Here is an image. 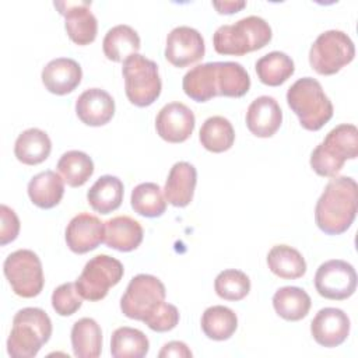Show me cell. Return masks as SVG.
I'll use <instances>...</instances> for the list:
<instances>
[{
    "mask_svg": "<svg viewBox=\"0 0 358 358\" xmlns=\"http://www.w3.org/2000/svg\"><path fill=\"white\" fill-rule=\"evenodd\" d=\"M358 211V186L350 176H333L316 201L315 221L327 235L345 232Z\"/></svg>",
    "mask_w": 358,
    "mask_h": 358,
    "instance_id": "obj_1",
    "label": "cell"
},
{
    "mask_svg": "<svg viewBox=\"0 0 358 358\" xmlns=\"http://www.w3.org/2000/svg\"><path fill=\"white\" fill-rule=\"evenodd\" d=\"M63 180L71 187L83 186L94 173V162L91 157L78 150L64 152L56 165Z\"/></svg>",
    "mask_w": 358,
    "mask_h": 358,
    "instance_id": "obj_34",
    "label": "cell"
},
{
    "mask_svg": "<svg viewBox=\"0 0 358 358\" xmlns=\"http://www.w3.org/2000/svg\"><path fill=\"white\" fill-rule=\"evenodd\" d=\"M194 126V113L182 102L166 103L159 109L155 117L157 133L168 143L186 141L192 136Z\"/></svg>",
    "mask_w": 358,
    "mask_h": 358,
    "instance_id": "obj_14",
    "label": "cell"
},
{
    "mask_svg": "<svg viewBox=\"0 0 358 358\" xmlns=\"http://www.w3.org/2000/svg\"><path fill=\"white\" fill-rule=\"evenodd\" d=\"M55 7L64 17V28L69 38L80 46L95 41L98 22L91 11V1H55Z\"/></svg>",
    "mask_w": 358,
    "mask_h": 358,
    "instance_id": "obj_13",
    "label": "cell"
},
{
    "mask_svg": "<svg viewBox=\"0 0 358 358\" xmlns=\"http://www.w3.org/2000/svg\"><path fill=\"white\" fill-rule=\"evenodd\" d=\"M200 323L203 333L208 338L224 341L235 333L238 327V317L232 309L224 305H214L204 310Z\"/></svg>",
    "mask_w": 358,
    "mask_h": 358,
    "instance_id": "obj_32",
    "label": "cell"
},
{
    "mask_svg": "<svg viewBox=\"0 0 358 358\" xmlns=\"http://www.w3.org/2000/svg\"><path fill=\"white\" fill-rule=\"evenodd\" d=\"M310 333L315 341L327 348L343 344L350 334V319L338 308L320 309L310 323Z\"/></svg>",
    "mask_w": 358,
    "mask_h": 358,
    "instance_id": "obj_15",
    "label": "cell"
},
{
    "mask_svg": "<svg viewBox=\"0 0 358 358\" xmlns=\"http://www.w3.org/2000/svg\"><path fill=\"white\" fill-rule=\"evenodd\" d=\"M87 200L91 208L99 214H109L123 201V183L117 176L103 175L90 187Z\"/></svg>",
    "mask_w": 358,
    "mask_h": 358,
    "instance_id": "obj_24",
    "label": "cell"
},
{
    "mask_svg": "<svg viewBox=\"0 0 358 358\" xmlns=\"http://www.w3.org/2000/svg\"><path fill=\"white\" fill-rule=\"evenodd\" d=\"M123 264L108 255H98L88 260L76 281L80 295L87 301H101L110 287H115L123 277Z\"/></svg>",
    "mask_w": 358,
    "mask_h": 358,
    "instance_id": "obj_10",
    "label": "cell"
},
{
    "mask_svg": "<svg viewBox=\"0 0 358 358\" xmlns=\"http://www.w3.org/2000/svg\"><path fill=\"white\" fill-rule=\"evenodd\" d=\"M133 210L147 218L161 217L166 210V199L162 189L152 182H144L137 185L130 197Z\"/></svg>",
    "mask_w": 358,
    "mask_h": 358,
    "instance_id": "obj_36",
    "label": "cell"
},
{
    "mask_svg": "<svg viewBox=\"0 0 358 358\" xmlns=\"http://www.w3.org/2000/svg\"><path fill=\"white\" fill-rule=\"evenodd\" d=\"M213 6L221 14H234V13H238L239 10H242L246 6V3L242 0L241 1L228 0V1H213Z\"/></svg>",
    "mask_w": 358,
    "mask_h": 358,
    "instance_id": "obj_42",
    "label": "cell"
},
{
    "mask_svg": "<svg viewBox=\"0 0 358 358\" xmlns=\"http://www.w3.org/2000/svg\"><path fill=\"white\" fill-rule=\"evenodd\" d=\"M41 77L49 92L66 95L78 87L83 78V70L74 59L57 57L43 67Z\"/></svg>",
    "mask_w": 358,
    "mask_h": 358,
    "instance_id": "obj_18",
    "label": "cell"
},
{
    "mask_svg": "<svg viewBox=\"0 0 358 358\" xmlns=\"http://www.w3.org/2000/svg\"><path fill=\"white\" fill-rule=\"evenodd\" d=\"M165 285L159 278L137 274L130 280L120 299V310L129 319L144 322L165 301Z\"/></svg>",
    "mask_w": 358,
    "mask_h": 358,
    "instance_id": "obj_9",
    "label": "cell"
},
{
    "mask_svg": "<svg viewBox=\"0 0 358 358\" xmlns=\"http://www.w3.org/2000/svg\"><path fill=\"white\" fill-rule=\"evenodd\" d=\"M64 194V180L55 171H43L28 183V196L39 208H53Z\"/></svg>",
    "mask_w": 358,
    "mask_h": 358,
    "instance_id": "obj_23",
    "label": "cell"
},
{
    "mask_svg": "<svg viewBox=\"0 0 358 358\" xmlns=\"http://www.w3.org/2000/svg\"><path fill=\"white\" fill-rule=\"evenodd\" d=\"M358 155V130L354 124L343 123L331 129L324 140L310 154L312 169L326 178H333L341 171L347 159Z\"/></svg>",
    "mask_w": 358,
    "mask_h": 358,
    "instance_id": "obj_5",
    "label": "cell"
},
{
    "mask_svg": "<svg viewBox=\"0 0 358 358\" xmlns=\"http://www.w3.org/2000/svg\"><path fill=\"white\" fill-rule=\"evenodd\" d=\"M64 236L71 252L87 253L103 242V222L90 213H78L67 224Z\"/></svg>",
    "mask_w": 358,
    "mask_h": 358,
    "instance_id": "obj_16",
    "label": "cell"
},
{
    "mask_svg": "<svg viewBox=\"0 0 358 358\" xmlns=\"http://www.w3.org/2000/svg\"><path fill=\"white\" fill-rule=\"evenodd\" d=\"M218 62L197 64L182 80L185 94L196 102H207L218 95Z\"/></svg>",
    "mask_w": 358,
    "mask_h": 358,
    "instance_id": "obj_22",
    "label": "cell"
},
{
    "mask_svg": "<svg viewBox=\"0 0 358 358\" xmlns=\"http://www.w3.org/2000/svg\"><path fill=\"white\" fill-rule=\"evenodd\" d=\"M271 27L257 15H249L231 25H221L213 35L217 53L243 56L264 48L271 41Z\"/></svg>",
    "mask_w": 358,
    "mask_h": 358,
    "instance_id": "obj_2",
    "label": "cell"
},
{
    "mask_svg": "<svg viewBox=\"0 0 358 358\" xmlns=\"http://www.w3.org/2000/svg\"><path fill=\"white\" fill-rule=\"evenodd\" d=\"M52 150L49 136L36 127L24 130L15 140L14 154L25 165H38L43 162Z\"/></svg>",
    "mask_w": 358,
    "mask_h": 358,
    "instance_id": "obj_26",
    "label": "cell"
},
{
    "mask_svg": "<svg viewBox=\"0 0 358 358\" xmlns=\"http://www.w3.org/2000/svg\"><path fill=\"white\" fill-rule=\"evenodd\" d=\"M218 95L241 98L250 88V77L245 67L236 62H218Z\"/></svg>",
    "mask_w": 358,
    "mask_h": 358,
    "instance_id": "obj_35",
    "label": "cell"
},
{
    "mask_svg": "<svg viewBox=\"0 0 358 358\" xmlns=\"http://www.w3.org/2000/svg\"><path fill=\"white\" fill-rule=\"evenodd\" d=\"M52 336V320L41 308H22L13 317L7 352L14 358H32Z\"/></svg>",
    "mask_w": 358,
    "mask_h": 358,
    "instance_id": "obj_3",
    "label": "cell"
},
{
    "mask_svg": "<svg viewBox=\"0 0 358 358\" xmlns=\"http://www.w3.org/2000/svg\"><path fill=\"white\" fill-rule=\"evenodd\" d=\"M150 350L147 336L133 327H119L112 333L110 354L113 358H143Z\"/></svg>",
    "mask_w": 358,
    "mask_h": 358,
    "instance_id": "obj_33",
    "label": "cell"
},
{
    "mask_svg": "<svg viewBox=\"0 0 358 358\" xmlns=\"http://www.w3.org/2000/svg\"><path fill=\"white\" fill-rule=\"evenodd\" d=\"M71 347L78 358H96L102 351V331L91 317L77 320L71 327Z\"/></svg>",
    "mask_w": 358,
    "mask_h": 358,
    "instance_id": "obj_28",
    "label": "cell"
},
{
    "mask_svg": "<svg viewBox=\"0 0 358 358\" xmlns=\"http://www.w3.org/2000/svg\"><path fill=\"white\" fill-rule=\"evenodd\" d=\"M204 53V39L201 34L192 27H176L166 36L165 59L175 67H187L201 60Z\"/></svg>",
    "mask_w": 358,
    "mask_h": 358,
    "instance_id": "obj_12",
    "label": "cell"
},
{
    "mask_svg": "<svg viewBox=\"0 0 358 358\" xmlns=\"http://www.w3.org/2000/svg\"><path fill=\"white\" fill-rule=\"evenodd\" d=\"M141 48L138 34L130 25H115L112 27L103 41L102 49L106 59L112 62H124L129 56L136 55Z\"/></svg>",
    "mask_w": 358,
    "mask_h": 358,
    "instance_id": "obj_25",
    "label": "cell"
},
{
    "mask_svg": "<svg viewBox=\"0 0 358 358\" xmlns=\"http://www.w3.org/2000/svg\"><path fill=\"white\" fill-rule=\"evenodd\" d=\"M315 288L317 294L326 299H347L357 289L355 268L345 260H327L316 270Z\"/></svg>",
    "mask_w": 358,
    "mask_h": 358,
    "instance_id": "obj_11",
    "label": "cell"
},
{
    "mask_svg": "<svg viewBox=\"0 0 358 358\" xmlns=\"http://www.w3.org/2000/svg\"><path fill=\"white\" fill-rule=\"evenodd\" d=\"M76 113L87 126H103L115 115V101L105 90L90 88L77 98Z\"/></svg>",
    "mask_w": 358,
    "mask_h": 358,
    "instance_id": "obj_19",
    "label": "cell"
},
{
    "mask_svg": "<svg viewBox=\"0 0 358 358\" xmlns=\"http://www.w3.org/2000/svg\"><path fill=\"white\" fill-rule=\"evenodd\" d=\"M196 183L197 171L190 162L179 161L173 164L164 187L166 201L175 207H186L193 200Z\"/></svg>",
    "mask_w": 358,
    "mask_h": 358,
    "instance_id": "obj_21",
    "label": "cell"
},
{
    "mask_svg": "<svg viewBox=\"0 0 358 358\" xmlns=\"http://www.w3.org/2000/svg\"><path fill=\"white\" fill-rule=\"evenodd\" d=\"M122 74L127 99L140 108L154 103L162 90L158 66L143 55H131L123 62Z\"/></svg>",
    "mask_w": 358,
    "mask_h": 358,
    "instance_id": "obj_6",
    "label": "cell"
},
{
    "mask_svg": "<svg viewBox=\"0 0 358 358\" xmlns=\"http://www.w3.org/2000/svg\"><path fill=\"white\" fill-rule=\"evenodd\" d=\"M143 323L158 333L169 331L179 323V310L175 305L164 301Z\"/></svg>",
    "mask_w": 358,
    "mask_h": 358,
    "instance_id": "obj_39",
    "label": "cell"
},
{
    "mask_svg": "<svg viewBox=\"0 0 358 358\" xmlns=\"http://www.w3.org/2000/svg\"><path fill=\"white\" fill-rule=\"evenodd\" d=\"M282 110L278 102L268 95L252 101L246 110V126L256 137H271L281 126Z\"/></svg>",
    "mask_w": 358,
    "mask_h": 358,
    "instance_id": "obj_17",
    "label": "cell"
},
{
    "mask_svg": "<svg viewBox=\"0 0 358 358\" xmlns=\"http://www.w3.org/2000/svg\"><path fill=\"white\" fill-rule=\"evenodd\" d=\"M287 103L303 129L316 131L333 117V103L312 77L296 80L287 91Z\"/></svg>",
    "mask_w": 358,
    "mask_h": 358,
    "instance_id": "obj_4",
    "label": "cell"
},
{
    "mask_svg": "<svg viewBox=\"0 0 358 358\" xmlns=\"http://www.w3.org/2000/svg\"><path fill=\"white\" fill-rule=\"evenodd\" d=\"M310 305V296L299 287H281L273 295L275 313L288 322L303 319L309 313Z\"/></svg>",
    "mask_w": 358,
    "mask_h": 358,
    "instance_id": "obj_29",
    "label": "cell"
},
{
    "mask_svg": "<svg viewBox=\"0 0 358 358\" xmlns=\"http://www.w3.org/2000/svg\"><path fill=\"white\" fill-rule=\"evenodd\" d=\"M214 289L217 295L227 301H241L250 291L249 277L236 268H228L221 271L214 281Z\"/></svg>",
    "mask_w": 358,
    "mask_h": 358,
    "instance_id": "obj_37",
    "label": "cell"
},
{
    "mask_svg": "<svg viewBox=\"0 0 358 358\" xmlns=\"http://www.w3.org/2000/svg\"><path fill=\"white\" fill-rule=\"evenodd\" d=\"M199 138L201 145L211 152H224L234 145L235 130L224 116H211L200 127Z\"/></svg>",
    "mask_w": 358,
    "mask_h": 358,
    "instance_id": "obj_31",
    "label": "cell"
},
{
    "mask_svg": "<svg viewBox=\"0 0 358 358\" xmlns=\"http://www.w3.org/2000/svg\"><path fill=\"white\" fill-rule=\"evenodd\" d=\"M83 305V296L80 295L76 282H64L59 285L52 294V306L60 316L74 315Z\"/></svg>",
    "mask_w": 358,
    "mask_h": 358,
    "instance_id": "obj_38",
    "label": "cell"
},
{
    "mask_svg": "<svg viewBox=\"0 0 358 358\" xmlns=\"http://www.w3.org/2000/svg\"><path fill=\"white\" fill-rule=\"evenodd\" d=\"M158 357H161V358H164V357L190 358L192 357V351L187 348V345L183 341H169L158 352Z\"/></svg>",
    "mask_w": 358,
    "mask_h": 358,
    "instance_id": "obj_41",
    "label": "cell"
},
{
    "mask_svg": "<svg viewBox=\"0 0 358 358\" xmlns=\"http://www.w3.org/2000/svg\"><path fill=\"white\" fill-rule=\"evenodd\" d=\"M0 245L4 246L10 242H13L20 232V220L15 214V211L6 204L0 206Z\"/></svg>",
    "mask_w": 358,
    "mask_h": 358,
    "instance_id": "obj_40",
    "label": "cell"
},
{
    "mask_svg": "<svg viewBox=\"0 0 358 358\" xmlns=\"http://www.w3.org/2000/svg\"><path fill=\"white\" fill-rule=\"evenodd\" d=\"M267 266L273 274L284 280H296L306 273L303 256L288 245L273 246L267 253Z\"/></svg>",
    "mask_w": 358,
    "mask_h": 358,
    "instance_id": "obj_27",
    "label": "cell"
},
{
    "mask_svg": "<svg viewBox=\"0 0 358 358\" xmlns=\"http://www.w3.org/2000/svg\"><path fill=\"white\" fill-rule=\"evenodd\" d=\"M143 227L129 215H117L103 222V243L119 252H131L143 242Z\"/></svg>",
    "mask_w": 358,
    "mask_h": 358,
    "instance_id": "obj_20",
    "label": "cell"
},
{
    "mask_svg": "<svg viewBox=\"0 0 358 358\" xmlns=\"http://www.w3.org/2000/svg\"><path fill=\"white\" fill-rule=\"evenodd\" d=\"M3 271L15 295L34 298L41 294L45 280L41 259L35 252L18 249L10 253L4 260Z\"/></svg>",
    "mask_w": 358,
    "mask_h": 358,
    "instance_id": "obj_8",
    "label": "cell"
},
{
    "mask_svg": "<svg viewBox=\"0 0 358 358\" xmlns=\"http://www.w3.org/2000/svg\"><path fill=\"white\" fill-rule=\"evenodd\" d=\"M355 46L351 38L338 29L322 32L309 50L310 67L322 74L331 76L352 62Z\"/></svg>",
    "mask_w": 358,
    "mask_h": 358,
    "instance_id": "obj_7",
    "label": "cell"
},
{
    "mask_svg": "<svg viewBox=\"0 0 358 358\" xmlns=\"http://www.w3.org/2000/svg\"><path fill=\"white\" fill-rule=\"evenodd\" d=\"M256 73L259 80L270 87L284 84L295 71L294 60L284 52L274 50L262 56L256 62Z\"/></svg>",
    "mask_w": 358,
    "mask_h": 358,
    "instance_id": "obj_30",
    "label": "cell"
}]
</instances>
